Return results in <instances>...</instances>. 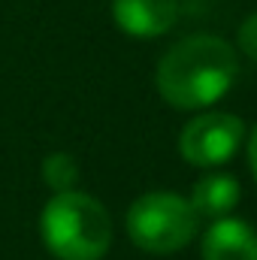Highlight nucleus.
<instances>
[{"mask_svg":"<svg viewBox=\"0 0 257 260\" xmlns=\"http://www.w3.org/2000/svg\"><path fill=\"white\" fill-rule=\"evenodd\" d=\"M239 203V182L227 173H209L203 176L191 191V206L197 218H227Z\"/></svg>","mask_w":257,"mask_h":260,"instance_id":"obj_7","label":"nucleus"},{"mask_svg":"<svg viewBox=\"0 0 257 260\" xmlns=\"http://www.w3.org/2000/svg\"><path fill=\"white\" fill-rule=\"evenodd\" d=\"M245 136V124L230 115V112H206L191 118L182 136H179V151L191 167H221L227 164Z\"/></svg>","mask_w":257,"mask_h":260,"instance_id":"obj_4","label":"nucleus"},{"mask_svg":"<svg viewBox=\"0 0 257 260\" xmlns=\"http://www.w3.org/2000/svg\"><path fill=\"white\" fill-rule=\"evenodd\" d=\"M40 233L58 260H100L112 245V218L100 200L61 191L43 206Z\"/></svg>","mask_w":257,"mask_h":260,"instance_id":"obj_2","label":"nucleus"},{"mask_svg":"<svg viewBox=\"0 0 257 260\" xmlns=\"http://www.w3.org/2000/svg\"><path fill=\"white\" fill-rule=\"evenodd\" d=\"M248 164H251V173H254V179H257V127L248 136Z\"/></svg>","mask_w":257,"mask_h":260,"instance_id":"obj_10","label":"nucleus"},{"mask_svg":"<svg viewBox=\"0 0 257 260\" xmlns=\"http://www.w3.org/2000/svg\"><path fill=\"white\" fill-rule=\"evenodd\" d=\"M112 18L118 30L136 40H154L173 30L179 18V0H112Z\"/></svg>","mask_w":257,"mask_h":260,"instance_id":"obj_5","label":"nucleus"},{"mask_svg":"<svg viewBox=\"0 0 257 260\" xmlns=\"http://www.w3.org/2000/svg\"><path fill=\"white\" fill-rule=\"evenodd\" d=\"M239 76L236 49L212 34L179 40L157 64V91L176 109H203L218 103Z\"/></svg>","mask_w":257,"mask_h":260,"instance_id":"obj_1","label":"nucleus"},{"mask_svg":"<svg viewBox=\"0 0 257 260\" xmlns=\"http://www.w3.org/2000/svg\"><path fill=\"white\" fill-rule=\"evenodd\" d=\"M203 260H257V233L236 218H218L203 236Z\"/></svg>","mask_w":257,"mask_h":260,"instance_id":"obj_6","label":"nucleus"},{"mask_svg":"<svg viewBox=\"0 0 257 260\" xmlns=\"http://www.w3.org/2000/svg\"><path fill=\"white\" fill-rule=\"evenodd\" d=\"M43 182L52 188V191H73L76 188V182H79V167H76V160L64 154V151H58V154H49L46 160H43Z\"/></svg>","mask_w":257,"mask_h":260,"instance_id":"obj_8","label":"nucleus"},{"mask_svg":"<svg viewBox=\"0 0 257 260\" xmlns=\"http://www.w3.org/2000/svg\"><path fill=\"white\" fill-rule=\"evenodd\" d=\"M236 46L245 58H251L257 64V12L248 15L242 24H239V34H236Z\"/></svg>","mask_w":257,"mask_h":260,"instance_id":"obj_9","label":"nucleus"},{"mask_svg":"<svg viewBox=\"0 0 257 260\" xmlns=\"http://www.w3.org/2000/svg\"><path fill=\"white\" fill-rule=\"evenodd\" d=\"M197 221L200 218L191 200L170 191H151L133 200L127 212V236L148 254H173L194 239Z\"/></svg>","mask_w":257,"mask_h":260,"instance_id":"obj_3","label":"nucleus"}]
</instances>
